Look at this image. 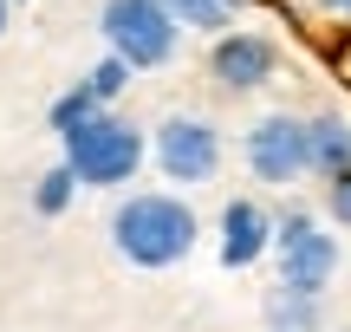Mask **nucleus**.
<instances>
[{
    "label": "nucleus",
    "mask_w": 351,
    "mask_h": 332,
    "mask_svg": "<svg viewBox=\"0 0 351 332\" xmlns=\"http://www.w3.org/2000/svg\"><path fill=\"white\" fill-rule=\"evenodd\" d=\"M104 235H111L124 268L169 274V268H182V261L195 254L202 215H195V202L176 195V189H124L117 209H111V222H104Z\"/></svg>",
    "instance_id": "f257e3e1"
},
{
    "label": "nucleus",
    "mask_w": 351,
    "mask_h": 332,
    "mask_svg": "<svg viewBox=\"0 0 351 332\" xmlns=\"http://www.w3.org/2000/svg\"><path fill=\"white\" fill-rule=\"evenodd\" d=\"M143 156H150V137L124 111H98L72 137H59V163L78 176V189H117L124 195V182H137Z\"/></svg>",
    "instance_id": "f03ea898"
},
{
    "label": "nucleus",
    "mask_w": 351,
    "mask_h": 332,
    "mask_svg": "<svg viewBox=\"0 0 351 332\" xmlns=\"http://www.w3.org/2000/svg\"><path fill=\"white\" fill-rule=\"evenodd\" d=\"M150 163L163 169V182H176V195L182 189L202 195L228 163V137H221V124L208 111H169L150 130Z\"/></svg>",
    "instance_id": "7ed1b4c3"
},
{
    "label": "nucleus",
    "mask_w": 351,
    "mask_h": 332,
    "mask_svg": "<svg viewBox=\"0 0 351 332\" xmlns=\"http://www.w3.org/2000/svg\"><path fill=\"white\" fill-rule=\"evenodd\" d=\"M98 33L104 52L130 72H156L182 52V26L163 13V0H98Z\"/></svg>",
    "instance_id": "20e7f679"
},
{
    "label": "nucleus",
    "mask_w": 351,
    "mask_h": 332,
    "mask_svg": "<svg viewBox=\"0 0 351 332\" xmlns=\"http://www.w3.org/2000/svg\"><path fill=\"white\" fill-rule=\"evenodd\" d=\"M241 163L261 189H300L313 176V137H306V111H267L241 130Z\"/></svg>",
    "instance_id": "39448f33"
},
{
    "label": "nucleus",
    "mask_w": 351,
    "mask_h": 332,
    "mask_svg": "<svg viewBox=\"0 0 351 332\" xmlns=\"http://www.w3.org/2000/svg\"><path fill=\"white\" fill-rule=\"evenodd\" d=\"M274 261H280V287L326 300V287L339 281L345 248H339V235H332L319 215H306V209H287V215L274 222Z\"/></svg>",
    "instance_id": "423d86ee"
},
{
    "label": "nucleus",
    "mask_w": 351,
    "mask_h": 332,
    "mask_svg": "<svg viewBox=\"0 0 351 332\" xmlns=\"http://www.w3.org/2000/svg\"><path fill=\"white\" fill-rule=\"evenodd\" d=\"M208 78L221 98H247V91L280 78V39L261 26H234V33L208 39Z\"/></svg>",
    "instance_id": "0eeeda50"
},
{
    "label": "nucleus",
    "mask_w": 351,
    "mask_h": 332,
    "mask_svg": "<svg viewBox=\"0 0 351 332\" xmlns=\"http://www.w3.org/2000/svg\"><path fill=\"white\" fill-rule=\"evenodd\" d=\"M274 209L261 202V195H228L221 202V228H215V261H221L228 274H247L254 261L274 254Z\"/></svg>",
    "instance_id": "6e6552de"
},
{
    "label": "nucleus",
    "mask_w": 351,
    "mask_h": 332,
    "mask_svg": "<svg viewBox=\"0 0 351 332\" xmlns=\"http://www.w3.org/2000/svg\"><path fill=\"white\" fill-rule=\"evenodd\" d=\"M306 137H313V176H351V117L345 111H306Z\"/></svg>",
    "instance_id": "1a4fd4ad"
},
{
    "label": "nucleus",
    "mask_w": 351,
    "mask_h": 332,
    "mask_svg": "<svg viewBox=\"0 0 351 332\" xmlns=\"http://www.w3.org/2000/svg\"><path fill=\"white\" fill-rule=\"evenodd\" d=\"M319 326H326V300L293 294V287L267 294V332H319Z\"/></svg>",
    "instance_id": "9d476101"
},
{
    "label": "nucleus",
    "mask_w": 351,
    "mask_h": 332,
    "mask_svg": "<svg viewBox=\"0 0 351 332\" xmlns=\"http://www.w3.org/2000/svg\"><path fill=\"white\" fill-rule=\"evenodd\" d=\"M163 13L182 33H202V39L234 33V0H163Z\"/></svg>",
    "instance_id": "9b49d317"
},
{
    "label": "nucleus",
    "mask_w": 351,
    "mask_h": 332,
    "mask_svg": "<svg viewBox=\"0 0 351 332\" xmlns=\"http://www.w3.org/2000/svg\"><path fill=\"white\" fill-rule=\"evenodd\" d=\"M98 111H104V104H98V98H91V91H85V85H65V91H59V98H52V104H46V124H52V130H59V137H72V130H78V124H91V117H98Z\"/></svg>",
    "instance_id": "f8f14e48"
},
{
    "label": "nucleus",
    "mask_w": 351,
    "mask_h": 332,
    "mask_svg": "<svg viewBox=\"0 0 351 332\" xmlns=\"http://www.w3.org/2000/svg\"><path fill=\"white\" fill-rule=\"evenodd\" d=\"M72 195H78V176L65 163H52V169H39V182H33V215H65L72 209Z\"/></svg>",
    "instance_id": "ddd939ff"
},
{
    "label": "nucleus",
    "mask_w": 351,
    "mask_h": 332,
    "mask_svg": "<svg viewBox=\"0 0 351 332\" xmlns=\"http://www.w3.org/2000/svg\"><path fill=\"white\" fill-rule=\"evenodd\" d=\"M130 78H137V72H130V65H124V59H111V52H104V59H98V65H91V72H85V78H78V85H85V91H91V98H98V104H104V111H117V98H124V91H130Z\"/></svg>",
    "instance_id": "4468645a"
},
{
    "label": "nucleus",
    "mask_w": 351,
    "mask_h": 332,
    "mask_svg": "<svg viewBox=\"0 0 351 332\" xmlns=\"http://www.w3.org/2000/svg\"><path fill=\"white\" fill-rule=\"evenodd\" d=\"M326 215H332V228L351 235V176H332L326 182Z\"/></svg>",
    "instance_id": "2eb2a0df"
},
{
    "label": "nucleus",
    "mask_w": 351,
    "mask_h": 332,
    "mask_svg": "<svg viewBox=\"0 0 351 332\" xmlns=\"http://www.w3.org/2000/svg\"><path fill=\"white\" fill-rule=\"evenodd\" d=\"M319 13H332V20H351V0H313Z\"/></svg>",
    "instance_id": "dca6fc26"
},
{
    "label": "nucleus",
    "mask_w": 351,
    "mask_h": 332,
    "mask_svg": "<svg viewBox=\"0 0 351 332\" xmlns=\"http://www.w3.org/2000/svg\"><path fill=\"white\" fill-rule=\"evenodd\" d=\"M7 20H13V0H0V33H7Z\"/></svg>",
    "instance_id": "f3484780"
},
{
    "label": "nucleus",
    "mask_w": 351,
    "mask_h": 332,
    "mask_svg": "<svg viewBox=\"0 0 351 332\" xmlns=\"http://www.w3.org/2000/svg\"><path fill=\"white\" fill-rule=\"evenodd\" d=\"M339 65H345V78H351V46H345V52H339Z\"/></svg>",
    "instance_id": "a211bd4d"
},
{
    "label": "nucleus",
    "mask_w": 351,
    "mask_h": 332,
    "mask_svg": "<svg viewBox=\"0 0 351 332\" xmlns=\"http://www.w3.org/2000/svg\"><path fill=\"white\" fill-rule=\"evenodd\" d=\"M13 7H20V0H13Z\"/></svg>",
    "instance_id": "6ab92c4d"
}]
</instances>
